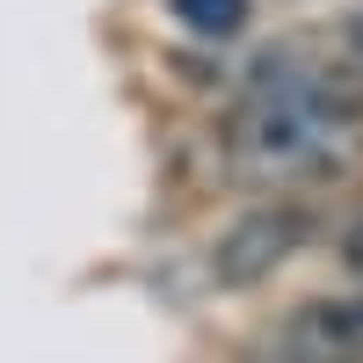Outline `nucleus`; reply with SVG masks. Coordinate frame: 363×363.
I'll use <instances>...</instances> for the list:
<instances>
[{"label": "nucleus", "instance_id": "1", "mask_svg": "<svg viewBox=\"0 0 363 363\" xmlns=\"http://www.w3.org/2000/svg\"><path fill=\"white\" fill-rule=\"evenodd\" d=\"M349 145V124L320 102V58L306 51H269L247 73V95L233 116V153L262 182L327 174Z\"/></svg>", "mask_w": 363, "mask_h": 363}, {"label": "nucleus", "instance_id": "2", "mask_svg": "<svg viewBox=\"0 0 363 363\" xmlns=\"http://www.w3.org/2000/svg\"><path fill=\"white\" fill-rule=\"evenodd\" d=\"M306 247V211L298 203H255L211 240V284L218 291H255Z\"/></svg>", "mask_w": 363, "mask_h": 363}, {"label": "nucleus", "instance_id": "3", "mask_svg": "<svg viewBox=\"0 0 363 363\" xmlns=\"http://www.w3.org/2000/svg\"><path fill=\"white\" fill-rule=\"evenodd\" d=\"M363 356V291L356 298H313V306L284 313L255 342L247 363H356Z\"/></svg>", "mask_w": 363, "mask_h": 363}, {"label": "nucleus", "instance_id": "4", "mask_svg": "<svg viewBox=\"0 0 363 363\" xmlns=\"http://www.w3.org/2000/svg\"><path fill=\"white\" fill-rule=\"evenodd\" d=\"M167 15L203 44H225V37H240L255 22V0H167Z\"/></svg>", "mask_w": 363, "mask_h": 363}, {"label": "nucleus", "instance_id": "5", "mask_svg": "<svg viewBox=\"0 0 363 363\" xmlns=\"http://www.w3.org/2000/svg\"><path fill=\"white\" fill-rule=\"evenodd\" d=\"M342 58H356V66H363V8L342 22Z\"/></svg>", "mask_w": 363, "mask_h": 363}]
</instances>
